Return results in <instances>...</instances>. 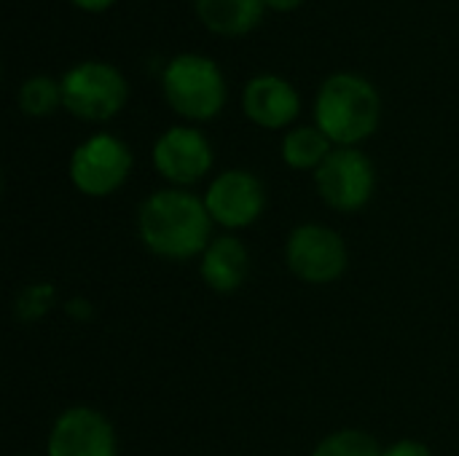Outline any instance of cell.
Instances as JSON below:
<instances>
[{"label":"cell","instance_id":"obj_1","mask_svg":"<svg viewBox=\"0 0 459 456\" xmlns=\"http://www.w3.org/2000/svg\"><path fill=\"white\" fill-rule=\"evenodd\" d=\"M212 218L202 196L186 188L153 191L137 210V237L148 253L164 261H191L212 242Z\"/></svg>","mask_w":459,"mask_h":456},{"label":"cell","instance_id":"obj_2","mask_svg":"<svg viewBox=\"0 0 459 456\" xmlns=\"http://www.w3.org/2000/svg\"><path fill=\"white\" fill-rule=\"evenodd\" d=\"M315 126L336 148H358L382 121V94L360 73H331L315 94Z\"/></svg>","mask_w":459,"mask_h":456},{"label":"cell","instance_id":"obj_3","mask_svg":"<svg viewBox=\"0 0 459 456\" xmlns=\"http://www.w3.org/2000/svg\"><path fill=\"white\" fill-rule=\"evenodd\" d=\"M161 97L172 113L191 124L221 116L229 99V83L221 65L199 51L175 54L161 70Z\"/></svg>","mask_w":459,"mask_h":456},{"label":"cell","instance_id":"obj_4","mask_svg":"<svg viewBox=\"0 0 459 456\" xmlns=\"http://www.w3.org/2000/svg\"><path fill=\"white\" fill-rule=\"evenodd\" d=\"M62 108L86 124H105L116 118L129 102V81L124 73L102 59H83L59 75Z\"/></svg>","mask_w":459,"mask_h":456},{"label":"cell","instance_id":"obj_5","mask_svg":"<svg viewBox=\"0 0 459 456\" xmlns=\"http://www.w3.org/2000/svg\"><path fill=\"white\" fill-rule=\"evenodd\" d=\"M132 164V151L121 137L110 132H97L75 145L67 164V175L78 194L105 199L129 180Z\"/></svg>","mask_w":459,"mask_h":456},{"label":"cell","instance_id":"obj_6","mask_svg":"<svg viewBox=\"0 0 459 456\" xmlns=\"http://www.w3.org/2000/svg\"><path fill=\"white\" fill-rule=\"evenodd\" d=\"M285 263L290 274L307 285H331L344 277L350 250L336 228L323 223H301L288 234Z\"/></svg>","mask_w":459,"mask_h":456},{"label":"cell","instance_id":"obj_7","mask_svg":"<svg viewBox=\"0 0 459 456\" xmlns=\"http://www.w3.org/2000/svg\"><path fill=\"white\" fill-rule=\"evenodd\" d=\"M312 177L317 196L336 212L363 210L377 191V167L360 148H333Z\"/></svg>","mask_w":459,"mask_h":456},{"label":"cell","instance_id":"obj_8","mask_svg":"<svg viewBox=\"0 0 459 456\" xmlns=\"http://www.w3.org/2000/svg\"><path fill=\"white\" fill-rule=\"evenodd\" d=\"M151 159L156 172L172 183V188H188L210 175L215 151L202 129L194 124H178L156 137Z\"/></svg>","mask_w":459,"mask_h":456},{"label":"cell","instance_id":"obj_9","mask_svg":"<svg viewBox=\"0 0 459 456\" xmlns=\"http://www.w3.org/2000/svg\"><path fill=\"white\" fill-rule=\"evenodd\" d=\"M202 199L212 223L239 231L261 220L266 210V185L250 169H226L215 175Z\"/></svg>","mask_w":459,"mask_h":456},{"label":"cell","instance_id":"obj_10","mask_svg":"<svg viewBox=\"0 0 459 456\" xmlns=\"http://www.w3.org/2000/svg\"><path fill=\"white\" fill-rule=\"evenodd\" d=\"M46 456H118L113 425L97 409H65L48 430Z\"/></svg>","mask_w":459,"mask_h":456},{"label":"cell","instance_id":"obj_11","mask_svg":"<svg viewBox=\"0 0 459 456\" xmlns=\"http://www.w3.org/2000/svg\"><path fill=\"white\" fill-rule=\"evenodd\" d=\"M242 113L261 129H290L301 116V94L288 78L277 73H258L242 89Z\"/></svg>","mask_w":459,"mask_h":456},{"label":"cell","instance_id":"obj_12","mask_svg":"<svg viewBox=\"0 0 459 456\" xmlns=\"http://www.w3.org/2000/svg\"><path fill=\"white\" fill-rule=\"evenodd\" d=\"M202 282L215 293H237L250 274V253L234 234H218L199 255Z\"/></svg>","mask_w":459,"mask_h":456},{"label":"cell","instance_id":"obj_13","mask_svg":"<svg viewBox=\"0 0 459 456\" xmlns=\"http://www.w3.org/2000/svg\"><path fill=\"white\" fill-rule=\"evenodd\" d=\"M194 13L218 38H245L264 22L266 5L264 0H194Z\"/></svg>","mask_w":459,"mask_h":456},{"label":"cell","instance_id":"obj_14","mask_svg":"<svg viewBox=\"0 0 459 456\" xmlns=\"http://www.w3.org/2000/svg\"><path fill=\"white\" fill-rule=\"evenodd\" d=\"M336 145L315 126V124H296L285 132L280 142L282 161L296 172H312L331 156Z\"/></svg>","mask_w":459,"mask_h":456},{"label":"cell","instance_id":"obj_15","mask_svg":"<svg viewBox=\"0 0 459 456\" xmlns=\"http://www.w3.org/2000/svg\"><path fill=\"white\" fill-rule=\"evenodd\" d=\"M16 105L30 118H46L62 108V86L59 78L38 73L22 81L16 91Z\"/></svg>","mask_w":459,"mask_h":456},{"label":"cell","instance_id":"obj_16","mask_svg":"<svg viewBox=\"0 0 459 456\" xmlns=\"http://www.w3.org/2000/svg\"><path fill=\"white\" fill-rule=\"evenodd\" d=\"M312 456H385V449L366 430L347 427V430H336L325 435L315 446Z\"/></svg>","mask_w":459,"mask_h":456},{"label":"cell","instance_id":"obj_17","mask_svg":"<svg viewBox=\"0 0 459 456\" xmlns=\"http://www.w3.org/2000/svg\"><path fill=\"white\" fill-rule=\"evenodd\" d=\"M54 304H56V288L48 282H35V285L22 288L13 304V314L22 323H35L43 314H48Z\"/></svg>","mask_w":459,"mask_h":456},{"label":"cell","instance_id":"obj_18","mask_svg":"<svg viewBox=\"0 0 459 456\" xmlns=\"http://www.w3.org/2000/svg\"><path fill=\"white\" fill-rule=\"evenodd\" d=\"M385 456H433V452L420 441H398L385 449Z\"/></svg>","mask_w":459,"mask_h":456},{"label":"cell","instance_id":"obj_19","mask_svg":"<svg viewBox=\"0 0 459 456\" xmlns=\"http://www.w3.org/2000/svg\"><path fill=\"white\" fill-rule=\"evenodd\" d=\"M65 312L73 317V320H89L91 317V304L86 298H70L65 304Z\"/></svg>","mask_w":459,"mask_h":456},{"label":"cell","instance_id":"obj_20","mask_svg":"<svg viewBox=\"0 0 459 456\" xmlns=\"http://www.w3.org/2000/svg\"><path fill=\"white\" fill-rule=\"evenodd\" d=\"M118 0H70V5H75L78 11H86V13H102L108 8H113Z\"/></svg>","mask_w":459,"mask_h":456},{"label":"cell","instance_id":"obj_21","mask_svg":"<svg viewBox=\"0 0 459 456\" xmlns=\"http://www.w3.org/2000/svg\"><path fill=\"white\" fill-rule=\"evenodd\" d=\"M307 0H264L266 11H274V13H290L296 8H301Z\"/></svg>","mask_w":459,"mask_h":456},{"label":"cell","instance_id":"obj_22","mask_svg":"<svg viewBox=\"0 0 459 456\" xmlns=\"http://www.w3.org/2000/svg\"><path fill=\"white\" fill-rule=\"evenodd\" d=\"M16 456H30V454H16Z\"/></svg>","mask_w":459,"mask_h":456}]
</instances>
